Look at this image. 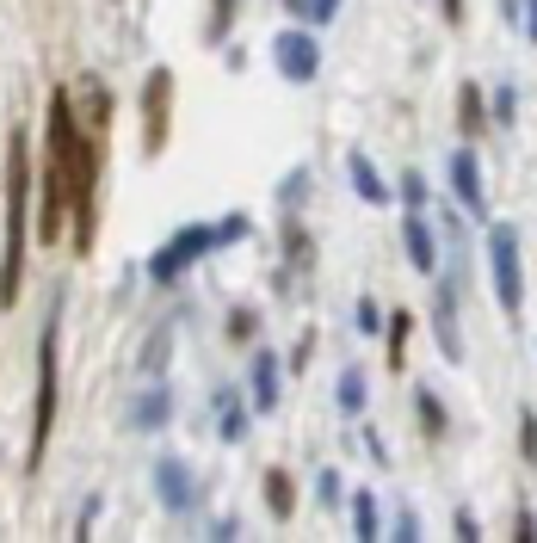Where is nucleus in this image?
I'll use <instances>...</instances> for the list:
<instances>
[{
  "instance_id": "nucleus-1",
  "label": "nucleus",
  "mask_w": 537,
  "mask_h": 543,
  "mask_svg": "<svg viewBox=\"0 0 537 543\" xmlns=\"http://www.w3.org/2000/svg\"><path fill=\"white\" fill-rule=\"evenodd\" d=\"M75 161H68V241L75 253H93L99 235V167H105V124H112V93L99 75L75 81Z\"/></svg>"
},
{
  "instance_id": "nucleus-2",
  "label": "nucleus",
  "mask_w": 537,
  "mask_h": 543,
  "mask_svg": "<svg viewBox=\"0 0 537 543\" xmlns=\"http://www.w3.org/2000/svg\"><path fill=\"white\" fill-rule=\"evenodd\" d=\"M75 93H50L44 105V167H38V241L68 235V161H75Z\"/></svg>"
},
{
  "instance_id": "nucleus-3",
  "label": "nucleus",
  "mask_w": 537,
  "mask_h": 543,
  "mask_svg": "<svg viewBox=\"0 0 537 543\" xmlns=\"http://www.w3.org/2000/svg\"><path fill=\"white\" fill-rule=\"evenodd\" d=\"M31 204H38V173H31V130L13 124V136H7V241H0V309H13V303H19V284H25Z\"/></svg>"
},
{
  "instance_id": "nucleus-4",
  "label": "nucleus",
  "mask_w": 537,
  "mask_h": 543,
  "mask_svg": "<svg viewBox=\"0 0 537 543\" xmlns=\"http://www.w3.org/2000/svg\"><path fill=\"white\" fill-rule=\"evenodd\" d=\"M56 395H62V297L44 309V334H38V408H31V445H25V476L44 469L50 432H56Z\"/></svg>"
},
{
  "instance_id": "nucleus-5",
  "label": "nucleus",
  "mask_w": 537,
  "mask_h": 543,
  "mask_svg": "<svg viewBox=\"0 0 537 543\" xmlns=\"http://www.w3.org/2000/svg\"><path fill=\"white\" fill-rule=\"evenodd\" d=\"M488 272H494L500 315H519L525 309V272H519V229L513 223H494L488 229Z\"/></svg>"
},
{
  "instance_id": "nucleus-6",
  "label": "nucleus",
  "mask_w": 537,
  "mask_h": 543,
  "mask_svg": "<svg viewBox=\"0 0 537 543\" xmlns=\"http://www.w3.org/2000/svg\"><path fill=\"white\" fill-rule=\"evenodd\" d=\"M210 247H223V235H217V223H198V229H179L161 253H155V260H149V278L155 284H173L179 272H186V266H198L204 260V253Z\"/></svg>"
},
{
  "instance_id": "nucleus-7",
  "label": "nucleus",
  "mask_w": 537,
  "mask_h": 543,
  "mask_svg": "<svg viewBox=\"0 0 537 543\" xmlns=\"http://www.w3.org/2000/svg\"><path fill=\"white\" fill-rule=\"evenodd\" d=\"M167 118H173V75L149 68V81H142V155L167 149Z\"/></svg>"
},
{
  "instance_id": "nucleus-8",
  "label": "nucleus",
  "mask_w": 537,
  "mask_h": 543,
  "mask_svg": "<svg viewBox=\"0 0 537 543\" xmlns=\"http://www.w3.org/2000/svg\"><path fill=\"white\" fill-rule=\"evenodd\" d=\"M272 56H278V75H284V81H297V87L321 75V44L309 38V31H278Z\"/></svg>"
},
{
  "instance_id": "nucleus-9",
  "label": "nucleus",
  "mask_w": 537,
  "mask_h": 543,
  "mask_svg": "<svg viewBox=\"0 0 537 543\" xmlns=\"http://www.w3.org/2000/svg\"><path fill=\"white\" fill-rule=\"evenodd\" d=\"M457 284L439 278V291H433V334H439V352L451 358V365H463V328H457Z\"/></svg>"
},
{
  "instance_id": "nucleus-10",
  "label": "nucleus",
  "mask_w": 537,
  "mask_h": 543,
  "mask_svg": "<svg viewBox=\"0 0 537 543\" xmlns=\"http://www.w3.org/2000/svg\"><path fill=\"white\" fill-rule=\"evenodd\" d=\"M155 494H161L167 513H192V494H198L192 463H186V457H161V463H155Z\"/></svg>"
},
{
  "instance_id": "nucleus-11",
  "label": "nucleus",
  "mask_w": 537,
  "mask_h": 543,
  "mask_svg": "<svg viewBox=\"0 0 537 543\" xmlns=\"http://www.w3.org/2000/svg\"><path fill=\"white\" fill-rule=\"evenodd\" d=\"M451 192H457V204L470 210V216H482V223H488V192H482V167H476V155H470V149H457V155H451Z\"/></svg>"
},
{
  "instance_id": "nucleus-12",
  "label": "nucleus",
  "mask_w": 537,
  "mask_h": 543,
  "mask_svg": "<svg viewBox=\"0 0 537 543\" xmlns=\"http://www.w3.org/2000/svg\"><path fill=\"white\" fill-rule=\"evenodd\" d=\"M402 247H408V260H414V272H426V278H439V241H433V229H426V216H420V210H408V229H402Z\"/></svg>"
},
{
  "instance_id": "nucleus-13",
  "label": "nucleus",
  "mask_w": 537,
  "mask_h": 543,
  "mask_svg": "<svg viewBox=\"0 0 537 543\" xmlns=\"http://www.w3.org/2000/svg\"><path fill=\"white\" fill-rule=\"evenodd\" d=\"M247 389H254V408L260 414L278 408V352H254V365H247Z\"/></svg>"
},
{
  "instance_id": "nucleus-14",
  "label": "nucleus",
  "mask_w": 537,
  "mask_h": 543,
  "mask_svg": "<svg viewBox=\"0 0 537 543\" xmlns=\"http://www.w3.org/2000/svg\"><path fill=\"white\" fill-rule=\"evenodd\" d=\"M167 420H173V395H167L161 383H149V389L136 395V408H130V426H142V432H161Z\"/></svg>"
},
{
  "instance_id": "nucleus-15",
  "label": "nucleus",
  "mask_w": 537,
  "mask_h": 543,
  "mask_svg": "<svg viewBox=\"0 0 537 543\" xmlns=\"http://www.w3.org/2000/svg\"><path fill=\"white\" fill-rule=\"evenodd\" d=\"M260 488H266V513H272L278 525L297 513V482H291V469H284V463L266 469V482H260Z\"/></svg>"
},
{
  "instance_id": "nucleus-16",
  "label": "nucleus",
  "mask_w": 537,
  "mask_h": 543,
  "mask_svg": "<svg viewBox=\"0 0 537 543\" xmlns=\"http://www.w3.org/2000/svg\"><path fill=\"white\" fill-rule=\"evenodd\" d=\"M346 173H352V186L365 204H389V186H383V173L371 167V155H346Z\"/></svg>"
},
{
  "instance_id": "nucleus-17",
  "label": "nucleus",
  "mask_w": 537,
  "mask_h": 543,
  "mask_svg": "<svg viewBox=\"0 0 537 543\" xmlns=\"http://www.w3.org/2000/svg\"><path fill=\"white\" fill-rule=\"evenodd\" d=\"M457 124H463V136H482V130H488V105H482V87H476V81L457 87Z\"/></svg>"
},
{
  "instance_id": "nucleus-18",
  "label": "nucleus",
  "mask_w": 537,
  "mask_h": 543,
  "mask_svg": "<svg viewBox=\"0 0 537 543\" xmlns=\"http://www.w3.org/2000/svg\"><path fill=\"white\" fill-rule=\"evenodd\" d=\"M217 432H223L229 445H235V439H247V408H241V395H235V389H223V395H217Z\"/></svg>"
},
{
  "instance_id": "nucleus-19",
  "label": "nucleus",
  "mask_w": 537,
  "mask_h": 543,
  "mask_svg": "<svg viewBox=\"0 0 537 543\" xmlns=\"http://www.w3.org/2000/svg\"><path fill=\"white\" fill-rule=\"evenodd\" d=\"M334 402H340V414H365V371H358V365H346V371H340Z\"/></svg>"
},
{
  "instance_id": "nucleus-20",
  "label": "nucleus",
  "mask_w": 537,
  "mask_h": 543,
  "mask_svg": "<svg viewBox=\"0 0 537 543\" xmlns=\"http://www.w3.org/2000/svg\"><path fill=\"white\" fill-rule=\"evenodd\" d=\"M352 531L365 537V543L383 531V513H377V494H371V488H358V494H352Z\"/></svg>"
},
{
  "instance_id": "nucleus-21",
  "label": "nucleus",
  "mask_w": 537,
  "mask_h": 543,
  "mask_svg": "<svg viewBox=\"0 0 537 543\" xmlns=\"http://www.w3.org/2000/svg\"><path fill=\"white\" fill-rule=\"evenodd\" d=\"M408 328H414V315H408V309H396V315H389V328H383V346H389V371H396L402 358H408Z\"/></svg>"
},
{
  "instance_id": "nucleus-22",
  "label": "nucleus",
  "mask_w": 537,
  "mask_h": 543,
  "mask_svg": "<svg viewBox=\"0 0 537 543\" xmlns=\"http://www.w3.org/2000/svg\"><path fill=\"white\" fill-rule=\"evenodd\" d=\"M414 414H420V432H426V439H445V408H439L433 389H414Z\"/></svg>"
},
{
  "instance_id": "nucleus-23",
  "label": "nucleus",
  "mask_w": 537,
  "mask_h": 543,
  "mask_svg": "<svg viewBox=\"0 0 537 543\" xmlns=\"http://www.w3.org/2000/svg\"><path fill=\"white\" fill-rule=\"evenodd\" d=\"M167 358H173V328H155L149 346H142V377H161Z\"/></svg>"
},
{
  "instance_id": "nucleus-24",
  "label": "nucleus",
  "mask_w": 537,
  "mask_h": 543,
  "mask_svg": "<svg viewBox=\"0 0 537 543\" xmlns=\"http://www.w3.org/2000/svg\"><path fill=\"white\" fill-rule=\"evenodd\" d=\"M235 13H241V0H210V25H204V38H210V44H223V38H229V25H235Z\"/></svg>"
},
{
  "instance_id": "nucleus-25",
  "label": "nucleus",
  "mask_w": 537,
  "mask_h": 543,
  "mask_svg": "<svg viewBox=\"0 0 537 543\" xmlns=\"http://www.w3.org/2000/svg\"><path fill=\"white\" fill-rule=\"evenodd\" d=\"M315 500L328 506V513H340V469H321L315 476Z\"/></svg>"
},
{
  "instance_id": "nucleus-26",
  "label": "nucleus",
  "mask_w": 537,
  "mask_h": 543,
  "mask_svg": "<svg viewBox=\"0 0 537 543\" xmlns=\"http://www.w3.org/2000/svg\"><path fill=\"white\" fill-rule=\"evenodd\" d=\"M426 198H433V192H426V173H402V204L426 210Z\"/></svg>"
},
{
  "instance_id": "nucleus-27",
  "label": "nucleus",
  "mask_w": 537,
  "mask_h": 543,
  "mask_svg": "<svg viewBox=\"0 0 537 543\" xmlns=\"http://www.w3.org/2000/svg\"><path fill=\"white\" fill-rule=\"evenodd\" d=\"M519 457H525V463H537V414H531V408L519 414Z\"/></svg>"
},
{
  "instance_id": "nucleus-28",
  "label": "nucleus",
  "mask_w": 537,
  "mask_h": 543,
  "mask_svg": "<svg viewBox=\"0 0 537 543\" xmlns=\"http://www.w3.org/2000/svg\"><path fill=\"white\" fill-rule=\"evenodd\" d=\"M340 7H346V0H303V19L309 25H328V19H340Z\"/></svg>"
},
{
  "instance_id": "nucleus-29",
  "label": "nucleus",
  "mask_w": 537,
  "mask_h": 543,
  "mask_svg": "<svg viewBox=\"0 0 537 543\" xmlns=\"http://www.w3.org/2000/svg\"><path fill=\"white\" fill-rule=\"evenodd\" d=\"M494 118H500V124H513V118H519V93H513V87H500V93H494Z\"/></svg>"
},
{
  "instance_id": "nucleus-30",
  "label": "nucleus",
  "mask_w": 537,
  "mask_h": 543,
  "mask_svg": "<svg viewBox=\"0 0 537 543\" xmlns=\"http://www.w3.org/2000/svg\"><path fill=\"white\" fill-rule=\"evenodd\" d=\"M254 328H260L254 309H235V315H229V334H235V340H254Z\"/></svg>"
},
{
  "instance_id": "nucleus-31",
  "label": "nucleus",
  "mask_w": 537,
  "mask_h": 543,
  "mask_svg": "<svg viewBox=\"0 0 537 543\" xmlns=\"http://www.w3.org/2000/svg\"><path fill=\"white\" fill-rule=\"evenodd\" d=\"M309 192V173H291V179H284V186H278V198H284V210H297V198Z\"/></svg>"
},
{
  "instance_id": "nucleus-32",
  "label": "nucleus",
  "mask_w": 537,
  "mask_h": 543,
  "mask_svg": "<svg viewBox=\"0 0 537 543\" xmlns=\"http://www.w3.org/2000/svg\"><path fill=\"white\" fill-rule=\"evenodd\" d=\"M217 235H223V247H229V241H247V216H223Z\"/></svg>"
},
{
  "instance_id": "nucleus-33",
  "label": "nucleus",
  "mask_w": 537,
  "mask_h": 543,
  "mask_svg": "<svg viewBox=\"0 0 537 543\" xmlns=\"http://www.w3.org/2000/svg\"><path fill=\"white\" fill-rule=\"evenodd\" d=\"M358 334H383V315H377V303H358Z\"/></svg>"
},
{
  "instance_id": "nucleus-34",
  "label": "nucleus",
  "mask_w": 537,
  "mask_h": 543,
  "mask_svg": "<svg viewBox=\"0 0 537 543\" xmlns=\"http://www.w3.org/2000/svg\"><path fill=\"white\" fill-rule=\"evenodd\" d=\"M451 531H457L463 543H476V537H482V525H476V513H457V519H451Z\"/></svg>"
},
{
  "instance_id": "nucleus-35",
  "label": "nucleus",
  "mask_w": 537,
  "mask_h": 543,
  "mask_svg": "<svg viewBox=\"0 0 537 543\" xmlns=\"http://www.w3.org/2000/svg\"><path fill=\"white\" fill-rule=\"evenodd\" d=\"M93 519H99V494H87V506H81V519H75V537H87V531H93Z\"/></svg>"
},
{
  "instance_id": "nucleus-36",
  "label": "nucleus",
  "mask_w": 537,
  "mask_h": 543,
  "mask_svg": "<svg viewBox=\"0 0 537 543\" xmlns=\"http://www.w3.org/2000/svg\"><path fill=\"white\" fill-rule=\"evenodd\" d=\"M396 537H402V543H414V537H420V519L408 513V506H402V513H396Z\"/></svg>"
},
{
  "instance_id": "nucleus-37",
  "label": "nucleus",
  "mask_w": 537,
  "mask_h": 543,
  "mask_svg": "<svg viewBox=\"0 0 537 543\" xmlns=\"http://www.w3.org/2000/svg\"><path fill=\"white\" fill-rule=\"evenodd\" d=\"M519 25H525V38L537 44V0H519Z\"/></svg>"
},
{
  "instance_id": "nucleus-38",
  "label": "nucleus",
  "mask_w": 537,
  "mask_h": 543,
  "mask_svg": "<svg viewBox=\"0 0 537 543\" xmlns=\"http://www.w3.org/2000/svg\"><path fill=\"white\" fill-rule=\"evenodd\" d=\"M513 537H525V543H531V537H537V519H531V513H519V519H513Z\"/></svg>"
},
{
  "instance_id": "nucleus-39",
  "label": "nucleus",
  "mask_w": 537,
  "mask_h": 543,
  "mask_svg": "<svg viewBox=\"0 0 537 543\" xmlns=\"http://www.w3.org/2000/svg\"><path fill=\"white\" fill-rule=\"evenodd\" d=\"M445 25H463V0H445Z\"/></svg>"
},
{
  "instance_id": "nucleus-40",
  "label": "nucleus",
  "mask_w": 537,
  "mask_h": 543,
  "mask_svg": "<svg viewBox=\"0 0 537 543\" xmlns=\"http://www.w3.org/2000/svg\"><path fill=\"white\" fill-rule=\"evenodd\" d=\"M284 7H291V13H303V0H284Z\"/></svg>"
}]
</instances>
